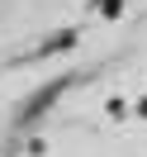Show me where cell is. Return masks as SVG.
Returning <instances> with one entry per match:
<instances>
[{
  "instance_id": "cell-1",
  "label": "cell",
  "mask_w": 147,
  "mask_h": 157,
  "mask_svg": "<svg viewBox=\"0 0 147 157\" xmlns=\"http://www.w3.org/2000/svg\"><path fill=\"white\" fill-rule=\"evenodd\" d=\"M62 90H67V81H52V86H48V90H38V95H33V100H29V105H24V114H19V119H24V124H29V119H38V114H43V109H52V100H57V95H62Z\"/></svg>"
},
{
  "instance_id": "cell-2",
  "label": "cell",
  "mask_w": 147,
  "mask_h": 157,
  "mask_svg": "<svg viewBox=\"0 0 147 157\" xmlns=\"http://www.w3.org/2000/svg\"><path fill=\"white\" fill-rule=\"evenodd\" d=\"M119 5H123V0H100V10H105V14H114Z\"/></svg>"
},
{
  "instance_id": "cell-3",
  "label": "cell",
  "mask_w": 147,
  "mask_h": 157,
  "mask_svg": "<svg viewBox=\"0 0 147 157\" xmlns=\"http://www.w3.org/2000/svg\"><path fill=\"white\" fill-rule=\"evenodd\" d=\"M138 114H142V119H147V100H142V105H138Z\"/></svg>"
}]
</instances>
